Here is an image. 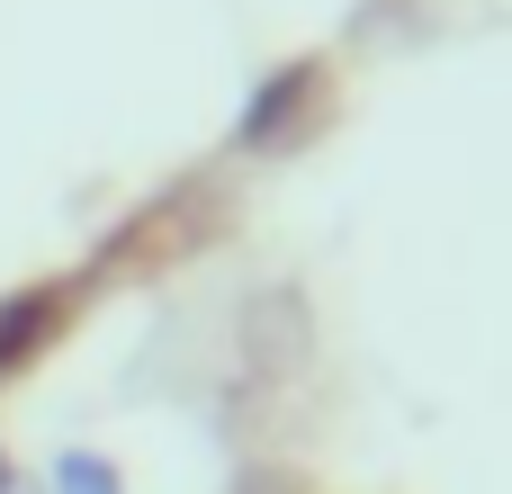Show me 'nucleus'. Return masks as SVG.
Returning <instances> with one entry per match:
<instances>
[{"instance_id": "nucleus-1", "label": "nucleus", "mask_w": 512, "mask_h": 494, "mask_svg": "<svg viewBox=\"0 0 512 494\" xmlns=\"http://www.w3.org/2000/svg\"><path fill=\"white\" fill-rule=\"evenodd\" d=\"M54 494H117V477H108V459H90V450H72V459L54 468Z\"/></svg>"}, {"instance_id": "nucleus-2", "label": "nucleus", "mask_w": 512, "mask_h": 494, "mask_svg": "<svg viewBox=\"0 0 512 494\" xmlns=\"http://www.w3.org/2000/svg\"><path fill=\"white\" fill-rule=\"evenodd\" d=\"M36 342V306H18V315H0V351H27Z\"/></svg>"}]
</instances>
